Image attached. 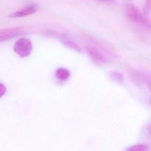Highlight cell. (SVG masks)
Returning a JSON list of instances; mask_svg holds the SVG:
<instances>
[{
    "instance_id": "1",
    "label": "cell",
    "mask_w": 151,
    "mask_h": 151,
    "mask_svg": "<svg viewBox=\"0 0 151 151\" xmlns=\"http://www.w3.org/2000/svg\"><path fill=\"white\" fill-rule=\"evenodd\" d=\"M125 13L130 21L151 29V22L146 17L144 12H142L135 4L127 3L125 7Z\"/></svg>"
},
{
    "instance_id": "2",
    "label": "cell",
    "mask_w": 151,
    "mask_h": 151,
    "mask_svg": "<svg viewBox=\"0 0 151 151\" xmlns=\"http://www.w3.org/2000/svg\"><path fill=\"white\" fill-rule=\"evenodd\" d=\"M33 49L32 42L29 38H20L16 40L13 45V51L20 58L29 57Z\"/></svg>"
},
{
    "instance_id": "3",
    "label": "cell",
    "mask_w": 151,
    "mask_h": 151,
    "mask_svg": "<svg viewBox=\"0 0 151 151\" xmlns=\"http://www.w3.org/2000/svg\"><path fill=\"white\" fill-rule=\"evenodd\" d=\"M24 32V28L22 27H16L13 28H5L0 30V41L1 42L7 41L15 38L17 35H21Z\"/></svg>"
},
{
    "instance_id": "4",
    "label": "cell",
    "mask_w": 151,
    "mask_h": 151,
    "mask_svg": "<svg viewBox=\"0 0 151 151\" xmlns=\"http://www.w3.org/2000/svg\"><path fill=\"white\" fill-rule=\"evenodd\" d=\"M38 6L36 4H30L21 10L15 11L13 13H10L7 17L12 18V19H16V18H22L26 17V16H30V15L34 14L38 11Z\"/></svg>"
},
{
    "instance_id": "5",
    "label": "cell",
    "mask_w": 151,
    "mask_h": 151,
    "mask_svg": "<svg viewBox=\"0 0 151 151\" xmlns=\"http://www.w3.org/2000/svg\"><path fill=\"white\" fill-rule=\"evenodd\" d=\"M86 50L87 53L90 56V58H92L94 61L102 63H105L107 61V58L105 57L103 52H100L98 48H96V47H92V46L88 45L86 47Z\"/></svg>"
},
{
    "instance_id": "6",
    "label": "cell",
    "mask_w": 151,
    "mask_h": 151,
    "mask_svg": "<svg viewBox=\"0 0 151 151\" xmlns=\"http://www.w3.org/2000/svg\"><path fill=\"white\" fill-rule=\"evenodd\" d=\"M60 41L63 43V45L67 47L68 48L71 49V50H74V51L78 52H81V49L76 43L74 41H72L70 38H67V37H62L60 38Z\"/></svg>"
},
{
    "instance_id": "7",
    "label": "cell",
    "mask_w": 151,
    "mask_h": 151,
    "mask_svg": "<svg viewBox=\"0 0 151 151\" xmlns=\"http://www.w3.org/2000/svg\"><path fill=\"white\" fill-rule=\"evenodd\" d=\"M70 72L65 68H58L55 71V77L58 81H66L70 78Z\"/></svg>"
},
{
    "instance_id": "8",
    "label": "cell",
    "mask_w": 151,
    "mask_h": 151,
    "mask_svg": "<svg viewBox=\"0 0 151 151\" xmlns=\"http://www.w3.org/2000/svg\"><path fill=\"white\" fill-rule=\"evenodd\" d=\"M150 149L149 146L145 144H137L131 146L127 149V150H133V151H146Z\"/></svg>"
},
{
    "instance_id": "9",
    "label": "cell",
    "mask_w": 151,
    "mask_h": 151,
    "mask_svg": "<svg viewBox=\"0 0 151 151\" xmlns=\"http://www.w3.org/2000/svg\"><path fill=\"white\" fill-rule=\"evenodd\" d=\"M111 75V78H113L114 81L119 83L123 82V75H122V74L119 73V72H113Z\"/></svg>"
},
{
    "instance_id": "10",
    "label": "cell",
    "mask_w": 151,
    "mask_h": 151,
    "mask_svg": "<svg viewBox=\"0 0 151 151\" xmlns=\"http://www.w3.org/2000/svg\"><path fill=\"white\" fill-rule=\"evenodd\" d=\"M143 12L146 16L149 14L151 12V0H145L144 7H143Z\"/></svg>"
},
{
    "instance_id": "11",
    "label": "cell",
    "mask_w": 151,
    "mask_h": 151,
    "mask_svg": "<svg viewBox=\"0 0 151 151\" xmlns=\"http://www.w3.org/2000/svg\"><path fill=\"white\" fill-rule=\"evenodd\" d=\"M142 79L146 83L147 86V88H148L149 91H150L151 93V76L148 75H142Z\"/></svg>"
},
{
    "instance_id": "12",
    "label": "cell",
    "mask_w": 151,
    "mask_h": 151,
    "mask_svg": "<svg viewBox=\"0 0 151 151\" xmlns=\"http://www.w3.org/2000/svg\"><path fill=\"white\" fill-rule=\"evenodd\" d=\"M6 91H7V88L2 83H0V97H2L6 94Z\"/></svg>"
},
{
    "instance_id": "13",
    "label": "cell",
    "mask_w": 151,
    "mask_h": 151,
    "mask_svg": "<svg viewBox=\"0 0 151 151\" xmlns=\"http://www.w3.org/2000/svg\"><path fill=\"white\" fill-rule=\"evenodd\" d=\"M97 1H100V2L104 3V4H114L116 2V0H97Z\"/></svg>"
},
{
    "instance_id": "14",
    "label": "cell",
    "mask_w": 151,
    "mask_h": 151,
    "mask_svg": "<svg viewBox=\"0 0 151 151\" xmlns=\"http://www.w3.org/2000/svg\"><path fill=\"white\" fill-rule=\"evenodd\" d=\"M129 1H132V0H129Z\"/></svg>"
},
{
    "instance_id": "15",
    "label": "cell",
    "mask_w": 151,
    "mask_h": 151,
    "mask_svg": "<svg viewBox=\"0 0 151 151\" xmlns=\"http://www.w3.org/2000/svg\"><path fill=\"white\" fill-rule=\"evenodd\" d=\"M150 104H151V101H150Z\"/></svg>"
}]
</instances>
